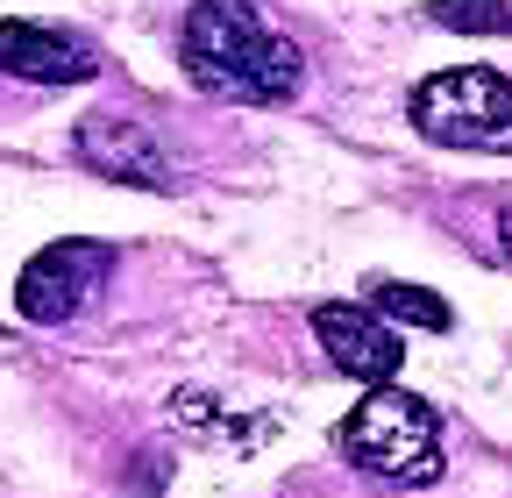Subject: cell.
<instances>
[{"label": "cell", "mask_w": 512, "mask_h": 498, "mask_svg": "<svg viewBox=\"0 0 512 498\" xmlns=\"http://www.w3.org/2000/svg\"><path fill=\"white\" fill-rule=\"evenodd\" d=\"M0 79L22 86H79L93 79V43L50 22H0Z\"/></svg>", "instance_id": "52a82bcc"}, {"label": "cell", "mask_w": 512, "mask_h": 498, "mask_svg": "<svg viewBox=\"0 0 512 498\" xmlns=\"http://www.w3.org/2000/svg\"><path fill=\"white\" fill-rule=\"evenodd\" d=\"M313 335H320V349H328V363L342 370V378H356V385H392L399 378V363H406V342H399V328H384L370 306H313Z\"/></svg>", "instance_id": "8992f818"}, {"label": "cell", "mask_w": 512, "mask_h": 498, "mask_svg": "<svg viewBox=\"0 0 512 498\" xmlns=\"http://www.w3.org/2000/svg\"><path fill=\"white\" fill-rule=\"evenodd\" d=\"M107 271H114V249L107 242H86V235H64V242L36 249V257L22 264V278H15L22 321H36V328L72 321L93 292H107Z\"/></svg>", "instance_id": "5b68a950"}, {"label": "cell", "mask_w": 512, "mask_h": 498, "mask_svg": "<svg viewBox=\"0 0 512 498\" xmlns=\"http://www.w3.org/2000/svg\"><path fill=\"white\" fill-rule=\"evenodd\" d=\"M413 129L448 150H512V79L491 65H456L413 86Z\"/></svg>", "instance_id": "3957f363"}, {"label": "cell", "mask_w": 512, "mask_h": 498, "mask_svg": "<svg viewBox=\"0 0 512 498\" xmlns=\"http://www.w3.org/2000/svg\"><path fill=\"white\" fill-rule=\"evenodd\" d=\"M370 306L377 314H399V321H420V328H448V306H441V292H427V285H399V278H384L377 292H370Z\"/></svg>", "instance_id": "ba28073f"}, {"label": "cell", "mask_w": 512, "mask_h": 498, "mask_svg": "<svg viewBox=\"0 0 512 498\" xmlns=\"http://www.w3.org/2000/svg\"><path fill=\"white\" fill-rule=\"evenodd\" d=\"M185 79L214 93V100H235V107H278L299 93L306 79V57L299 43H285L256 0H200L185 15Z\"/></svg>", "instance_id": "6da1fadb"}, {"label": "cell", "mask_w": 512, "mask_h": 498, "mask_svg": "<svg viewBox=\"0 0 512 498\" xmlns=\"http://www.w3.org/2000/svg\"><path fill=\"white\" fill-rule=\"evenodd\" d=\"M72 150H79L86 171L121 178V185H150V193H178V185L192 178L185 157L164 136V121H136V114H93V121H79Z\"/></svg>", "instance_id": "277c9868"}, {"label": "cell", "mask_w": 512, "mask_h": 498, "mask_svg": "<svg viewBox=\"0 0 512 498\" xmlns=\"http://www.w3.org/2000/svg\"><path fill=\"white\" fill-rule=\"evenodd\" d=\"M441 29H491V36H512V8H498V0H434L427 8Z\"/></svg>", "instance_id": "9c48e42d"}, {"label": "cell", "mask_w": 512, "mask_h": 498, "mask_svg": "<svg viewBox=\"0 0 512 498\" xmlns=\"http://www.w3.org/2000/svg\"><path fill=\"white\" fill-rule=\"evenodd\" d=\"M335 449L384 484H434L441 477V413L420 392L370 385L363 406L335 427Z\"/></svg>", "instance_id": "7a4b0ae2"}]
</instances>
